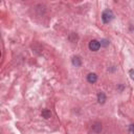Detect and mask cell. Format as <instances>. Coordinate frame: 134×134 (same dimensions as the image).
Returning <instances> with one entry per match:
<instances>
[{
	"instance_id": "1",
	"label": "cell",
	"mask_w": 134,
	"mask_h": 134,
	"mask_svg": "<svg viewBox=\"0 0 134 134\" xmlns=\"http://www.w3.org/2000/svg\"><path fill=\"white\" fill-rule=\"evenodd\" d=\"M114 18V14H113V12L111 10H105L103 12V14H102V20L104 23H109V22H111Z\"/></svg>"
},
{
	"instance_id": "2",
	"label": "cell",
	"mask_w": 134,
	"mask_h": 134,
	"mask_svg": "<svg viewBox=\"0 0 134 134\" xmlns=\"http://www.w3.org/2000/svg\"><path fill=\"white\" fill-rule=\"evenodd\" d=\"M101 47V43L97 41V40H91L89 42V48L92 51H97Z\"/></svg>"
},
{
	"instance_id": "3",
	"label": "cell",
	"mask_w": 134,
	"mask_h": 134,
	"mask_svg": "<svg viewBox=\"0 0 134 134\" xmlns=\"http://www.w3.org/2000/svg\"><path fill=\"white\" fill-rule=\"evenodd\" d=\"M87 80H88V82L93 84V83H95L96 82V80H97V75L95 73H89L88 74V77H87Z\"/></svg>"
},
{
	"instance_id": "4",
	"label": "cell",
	"mask_w": 134,
	"mask_h": 134,
	"mask_svg": "<svg viewBox=\"0 0 134 134\" xmlns=\"http://www.w3.org/2000/svg\"><path fill=\"white\" fill-rule=\"evenodd\" d=\"M97 101H98V103H100V104H104L105 101H106V95H105L103 92H100L97 94Z\"/></svg>"
},
{
	"instance_id": "5",
	"label": "cell",
	"mask_w": 134,
	"mask_h": 134,
	"mask_svg": "<svg viewBox=\"0 0 134 134\" xmlns=\"http://www.w3.org/2000/svg\"><path fill=\"white\" fill-rule=\"evenodd\" d=\"M42 116H43L44 118H49L50 116H51V112L49 111V110L45 109V110H43V111H42Z\"/></svg>"
},
{
	"instance_id": "6",
	"label": "cell",
	"mask_w": 134,
	"mask_h": 134,
	"mask_svg": "<svg viewBox=\"0 0 134 134\" xmlns=\"http://www.w3.org/2000/svg\"><path fill=\"white\" fill-rule=\"evenodd\" d=\"M72 63H73V65H75L77 67L81 66V60H80V58H79V57L72 58Z\"/></svg>"
},
{
	"instance_id": "7",
	"label": "cell",
	"mask_w": 134,
	"mask_h": 134,
	"mask_svg": "<svg viewBox=\"0 0 134 134\" xmlns=\"http://www.w3.org/2000/svg\"><path fill=\"white\" fill-rule=\"evenodd\" d=\"M129 134H134V125H131L129 127Z\"/></svg>"
},
{
	"instance_id": "8",
	"label": "cell",
	"mask_w": 134,
	"mask_h": 134,
	"mask_svg": "<svg viewBox=\"0 0 134 134\" xmlns=\"http://www.w3.org/2000/svg\"><path fill=\"white\" fill-rule=\"evenodd\" d=\"M109 44V42L107 41V40H103V41L101 42V45H104V46H107Z\"/></svg>"
},
{
	"instance_id": "9",
	"label": "cell",
	"mask_w": 134,
	"mask_h": 134,
	"mask_svg": "<svg viewBox=\"0 0 134 134\" xmlns=\"http://www.w3.org/2000/svg\"><path fill=\"white\" fill-rule=\"evenodd\" d=\"M130 77L132 80H134V69H131L130 70Z\"/></svg>"
}]
</instances>
